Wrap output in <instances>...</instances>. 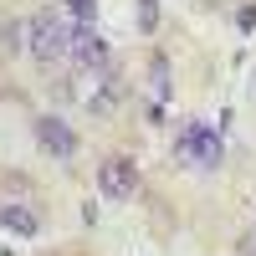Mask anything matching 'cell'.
<instances>
[{
  "label": "cell",
  "mask_w": 256,
  "mask_h": 256,
  "mask_svg": "<svg viewBox=\"0 0 256 256\" xmlns=\"http://www.w3.org/2000/svg\"><path fill=\"white\" fill-rule=\"evenodd\" d=\"M72 36H77V26H72L62 10H36V16L26 20V46H31L36 62H46V67L72 52Z\"/></svg>",
  "instance_id": "obj_1"
},
{
  "label": "cell",
  "mask_w": 256,
  "mask_h": 256,
  "mask_svg": "<svg viewBox=\"0 0 256 256\" xmlns=\"http://www.w3.org/2000/svg\"><path fill=\"white\" fill-rule=\"evenodd\" d=\"M174 159L180 164H195V169H216L220 164V134L210 123H190L184 138L174 144Z\"/></svg>",
  "instance_id": "obj_2"
},
{
  "label": "cell",
  "mask_w": 256,
  "mask_h": 256,
  "mask_svg": "<svg viewBox=\"0 0 256 256\" xmlns=\"http://www.w3.org/2000/svg\"><path fill=\"white\" fill-rule=\"evenodd\" d=\"M98 190L108 200H128L138 190V164L128 159V154H118V159H102L98 164Z\"/></svg>",
  "instance_id": "obj_3"
},
{
  "label": "cell",
  "mask_w": 256,
  "mask_h": 256,
  "mask_svg": "<svg viewBox=\"0 0 256 256\" xmlns=\"http://www.w3.org/2000/svg\"><path fill=\"white\" fill-rule=\"evenodd\" d=\"M36 144H41V154H52V159H72V154H77L72 123H62L56 113H41V118H36Z\"/></svg>",
  "instance_id": "obj_4"
},
{
  "label": "cell",
  "mask_w": 256,
  "mask_h": 256,
  "mask_svg": "<svg viewBox=\"0 0 256 256\" xmlns=\"http://www.w3.org/2000/svg\"><path fill=\"white\" fill-rule=\"evenodd\" d=\"M77 67H102L108 62V41H102L92 26H77V36H72V52H67Z\"/></svg>",
  "instance_id": "obj_5"
},
{
  "label": "cell",
  "mask_w": 256,
  "mask_h": 256,
  "mask_svg": "<svg viewBox=\"0 0 256 256\" xmlns=\"http://www.w3.org/2000/svg\"><path fill=\"white\" fill-rule=\"evenodd\" d=\"M0 226H6L10 236H36V230H41L36 210H26V205H6V210H0Z\"/></svg>",
  "instance_id": "obj_6"
},
{
  "label": "cell",
  "mask_w": 256,
  "mask_h": 256,
  "mask_svg": "<svg viewBox=\"0 0 256 256\" xmlns=\"http://www.w3.org/2000/svg\"><path fill=\"white\" fill-rule=\"evenodd\" d=\"M148 88H154L159 102L169 98V62H164V56H154V67H148Z\"/></svg>",
  "instance_id": "obj_7"
},
{
  "label": "cell",
  "mask_w": 256,
  "mask_h": 256,
  "mask_svg": "<svg viewBox=\"0 0 256 256\" xmlns=\"http://www.w3.org/2000/svg\"><path fill=\"white\" fill-rule=\"evenodd\" d=\"M67 16L77 20V26H92L98 20V0H67Z\"/></svg>",
  "instance_id": "obj_8"
},
{
  "label": "cell",
  "mask_w": 256,
  "mask_h": 256,
  "mask_svg": "<svg viewBox=\"0 0 256 256\" xmlns=\"http://www.w3.org/2000/svg\"><path fill=\"white\" fill-rule=\"evenodd\" d=\"M134 16H138V31H154L159 26V0H138Z\"/></svg>",
  "instance_id": "obj_9"
}]
</instances>
